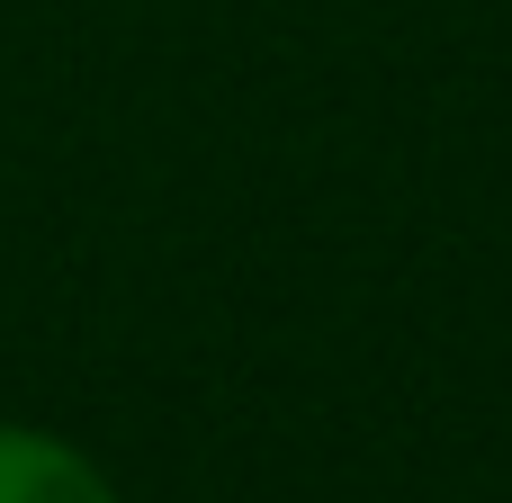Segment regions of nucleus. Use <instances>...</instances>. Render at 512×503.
Instances as JSON below:
<instances>
[{"label":"nucleus","mask_w":512,"mask_h":503,"mask_svg":"<svg viewBox=\"0 0 512 503\" xmlns=\"http://www.w3.org/2000/svg\"><path fill=\"white\" fill-rule=\"evenodd\" d=\"M0 503H126V495L81 441L45 432V423H0Z\"/></svg>","instance_id":"1"}]
</instances>
